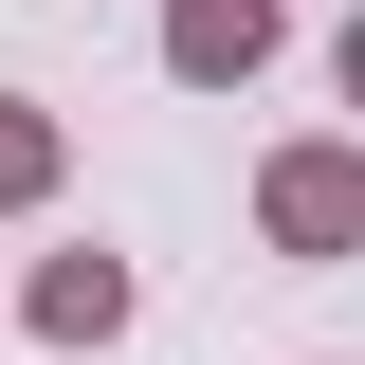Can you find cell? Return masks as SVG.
<instances>
[{
    "instance_id": "6da1fadb",
    "label": "cell",
    "mask_w": 365,
    "mask_h": 365,
    "mask_svg": "<svg viewBox=\"0 0 365 365\" xmlns=\"http://www.w3.org/2000/svg\"><path fill=\"white\" fill-rule=\"evenodd\" d=\"M274 55V0H182V73H256Z\"/></svg>"
},
{
    "instance_id": "7a4b0ae2",
    "label": "cell",
    "mask_w": 365,
    "mask_h": 365,
    "mask_svg": "<svg viewBox=\"0 0 365 365\" xmlns=\"http://www.w3.org/2000/svg\"><path fill=\"white\" fill-rule=\"evenodd\" d=\"M274 220H292V237H365V182H347V165H292V182H274Z\"/></svg>"
},
{
    "instance_id": "3957f363",
    "label": "cell",
    "mask_w": 365,
    "mask_h": 365,
    "mask_svg": "<svg viewBox=\"0 0 365 365\" xmlns=\"http://www.w3.org/2000/svg\"><path fill=\"white\" fill-rule=\"evenodd\" d=\"M347 91H365V37H347Z\"/></svg>"
}]
</instances>
